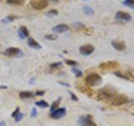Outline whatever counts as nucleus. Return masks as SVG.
I'll return each instance as SVG.
<instances>
[{
  "label": "nucleus",
  "mask_w": 134,
  "mask_h": 126,
  "mask_svg": "<svg viewBox=\"0 0 134 126\" xmlns=\"http://www.w3.org/2000/svg\"><path fill=\"white\" fill-rule=\"evenodd\" d=\"M115 96V90L112 89V88H103V89L99 90L98 94V98L99 99H112Z\"/></svg>",
  "instance_id": "nucleus-1"
},
{
  "label": "nucleus",
  "mask_w": 134,
  "mask_h": 126,
  "mask_svg": "<svg viewBox=\"0 0 134 126\" xmlns=\"http://www.w3.org/2000/svg\"><path fill=\"white\" fill-rule=\"evenodd\" d=\"M129 97L124 94H119V95H115L114 97L112 98V104L115 105V106H121V105H124L129 103Z\"/></svg>",
  "instance_id": "nucleus-2"
},
{
  "label": "nucleus",
  "mask_w": 134,
  "mask_h": 126,
  "mask_svg": "<svg viewBox=\"0 0 134 126\" xmlns=\"http://www.w3.org/2000/svg\"><path fill=\"white\" fill-rule=\"evenodd\" d=\"M100 82H102V77H100L98 74L93 73L86 77V83L88 84L90 86H97L100 84Z\"/></svg>",
  "instance_id": "nucleus-3"
},
{
  "label": "nucleus",
  "mask_w": 134,
  "mask_h": 126,
  "mask_svg": "<svg viewBox=\"0 0 134 126\" xmlns=\"http://www.w3.org/2000/svg\"><path fill=\"white\" fill-rule=\"evenodd\" d=\"M30 5L35 9L41 10V9H45L48 6V0H34V1L30 2Z\"/></svg>",
  "instance_id": "nucleus-4"
},
{
  "label": "nucleus",
  "mask_w": 134,
  "mask_h": 126,
  "mask_svg": "<svg viewBox=\"0 0 134 126\" xmlns=\"http://www.w3.org/2000/svg\"><path fill=\"white\" fill-rule=\"evenodd\" d=\"M115 19L119 20V21H130L132 19V17L127 12H124V11H119L116 12L115 15Z\"/></svg>",
  "instance_id": "nucleus-5"
},
{
  "label": "nucleus",
  "mask_w": 134,
  "mask_h": 126,
  "mask_svg": "<svg viewBox=\"0 0 134 126\" xmlns=\"http://www.w3.org/2000/svg\"><path fill=\"white\" fill-rule=\"evenodd\" d=\"M93 51H94V46H92L90 44L84 45V46H82V47L79 48V53H81L82 55H84V56H88Z\"/></svg>",
  "instance_id": "nucleus-6"
},
{
  "label": "nucleus",
  "mask_w": 134,
  "mask_h": 126,
  "mask_svg": "<svg viewBox=\"0 0 134 126\" xmlns=\"http://www.w3.org/2000/svg\"><path fill=\"white\" fill-rule=\"evenodd\" d=\"M66 114V110L64 107H59L57 108L56 111H54L53 113H50V116L53 117V118L55 119H58V118H62V117H64Z\"/></svg>",
  "instance_id": "nucleus-7"
},
{
  "label": "nucleus",
  "mask_w": 134,
  "mask_h": 126,
  "mask_svg": "<svg viewBox=\"0 0 134 126\" xmlns=\"http://www.w3.org/2000/svg\"><path fill=\"white\" fill-rule=\"evenodd\" d=\"M78 123L81 124V126H90V125H93V123H92V116L91 115L82 116L81 118L78 119Z\"/></svg>",
  "instance_id": "nucleus-8"
},
{
  "label": "nucleus",
  "mask_w": 134,
  "mask_h": 126,
  "mask_svg": "<svg viewBox=\"0 0 134 126\" xmlns=\"http://www.w3.org/2000/svg\"><path fill=\"white\" fill-rule=\"evenodd\" d=\"M5 54L7 56H20V55H23L21 50L18 49V48H14V47H10V48L6 49Z\"/></svg>",
  "instance_id": "nucleus-9"
},
{
  "label": "nucleus",
  "mask_w": 134,
  "mask_h": 126,
  "mask_svg": "<svg viewBox=\"0 0 134 126\" xmlns=\"http://www.w3.org/2000/svg\"><path fill=\"white\" fill-rule=\"evenodd\" d=\"M69 29V27L67 26V25L65 24H60V25H57L56 27L53 28L54 32H57V33H62V32H66L67 30Z\"/></svg>",
  "instance_id": "nucleus-10"
},
{
  "label": "nucleus",
  "mask_w": 134,
  "mask_h": 126,
  "mask_svg": "<svg viewBox=\"0 0 134 126\" xmlns=\"http://www.w3.org/2000/svg\"><path fill=\"white\" fill-rule=\"evenodd\" d=\"M112 46L116 50H119V51H123V50L125 49V47H126L123 41H120V40H113L112 41Z\"/></svg>",
  "instance_id": "nucleus-11"
},
{
  "label": "nucleus",
  "mask_w": 134,
  "mask_h": 126,
  "mask_svg": "<svg viewBox=\"0 0 134 126\" xmlns=\"http://www.w3.org/2000/svg\"><path fill=\"white\" fill-rule=\"evenodd\" d=\"M18 35H19V37H20L21 39L27 38V37L29 36V31H28V29H27L26 27H20L19 31H18Z\"/></svg>",
  "instance_id": "nucleus-12"
},
{
  "label": "nucleus",
  "mask_w": 134,
  "mask_h": 126,
  "mask_svg": "<svg viewBox=\"0 0 134 126\" xmlns=\"http://www.w3.org/2000/svg\"><path fill=\"white\" fill-rule=\"evenodd\" d=\"M28 45L30 46V47H32V48H36V49H40L41 48V46L32 38H28Z\"/></svg>",
  "instance_id": "nucleus-13"
},
{
  "label": "nucleus",
  "mask_w": 134,
  "mask_h": 126,
  "mask_svg": "<svg viewBox=\"0 0 134 126\" xmlns=\"http://www.w3.org/2000/svg\"><path fill=\"white\" fill-rule=\"evenodd\" d=\"M19 96H20V98H23V99H27V98L32 97V93L31 91H28V90H25V91H21V93L19 94Z\"/></svg>",
  "instance_id": "nucleus-14"
},
{
  "label": "nucleus",
  "mask_w": 134,
  "mask_h": 126,
  "mask_svg": "<svg viewBox=\"0 0 134 126\" xmlns=\"http://www.w3.org/2000/svg\"><path fill=\"white\" fill-rule=\"evenodd\" d=\"M59 104H60V98H58L57 100H55L53 104H52V106H50V113H53L54 111H56L58 106H59Z\"/></svg>",
  "instance_id": "nucleus-15"
},
{
  "label": "nucleus",
  "mask_w": 134,
  "mask_h": 126,
  "mask_svg": "<svg viewBox=\"0 0 134 126\" xmlns=\"http://www.w3.org/2000/svg\"><path fill=\"white\" fill-rule=\"evenodd\" d=\"M36 106H38L40 108H47L48 104L46 102H44V100H38V102H36Z\"/></svg>",
  "instance_id": "nucleus-16"
},
{
  "label": "nucleus",
  "mask_w": 134,
  "mask_h": 126,
  "mask_svg": "<svg viewBox=\"0 0 134 126\" xmlns=\"http://www.w3.org/2000/svg\"><path fill=\"white\" fill-rule=\"evenodd\" d=\"M124 6L126 7H130V8H133L134 9V0H125V1L123 2Z\"/></svg>",
  "instance_id": "nucleus-17"
},
{
  "label": "nucleus",
  "mask_w": 134,
  "mask_h": 126,
  "mask_svg": "<svg viewBox=\"0 0 134 126\" xmlns=\"http://www.w3.org/2000/svg\"><path fill=\"white\" fill-rule=\"evenodd\" d=\"M23 2V0H7V3L9 5H21Z\"/></svg>",
  "instance_id": "nucleus-18"
},
{
  "label": "nucleus",
  "mask_w": 134,
  "mask_h": 126,
  "mask_svg": "<svg viewBox=\"0 0 134 126\" xmlns=\"http://www.w3.org/2000/svg\"><path fill=\"white\" fill-rule=\"evenodd\" d=\"M65 62L67 65H70V66H77V61L75 60H70V59H66Z\"/></svg>",
  "instance_id": "nucleus-19"
},
{
  "label": "nucleus",
  "mask_w": 134,
  "mask_h": 126,
  "mask_svg": "<svg viewBox=\"0 0 134 126\" xmlns=\"http://www.w3.org/2000/svg\"><path fill=\"white\" fill-rule=\"evenodd\" d=\"M59 67H62V64L60 62H53L52 65H50V68H59Z\"/></svg>",
  "instance_id": "nucleus-20"
},
{
  "label": "nucleus",
  "mask_w": 134,
  "mask_h": 126,
  "mask_svg": "<svg viewBox=\"0 0 134 126\" xmlns=\"http://www.w3.org/2000/svg\"><path fill=\"white\" fill-rule=\"evenodd\" d=\"M46 15H47V16H56V15H58V11L55 10V9H54V10H49Z\"/></svg>",
  "instance_id": "nucleus-21"
},
{
  "label": "nucleus",
  "mask_w": 134,
  "mask_h": 126,
  "mask_svg": "<svg viewBox=\"0 0 134 126\" xmlns=\"http://www.w3.org/2000/svg\"><path fill=\"white\" fill-rule=\"evenodd\" d=\"M45 38H46V39H48V40H56L57 37H56V36H54V35H46Z\"/></svg>",
  "instance_id": "nucleus-22"
},
{
  "label": "nucleus",
  "mask_w": 134,
  "mask_h": 126,
  "mask_svg": "<svg viewBox=\"0 0 134 126\" xmlns=\"http://www.w3.org/2000/svg\"><path fill=\"white\" fill-rule=\"evenodd\" d=\"M15 20V17H12V16H9V17H7V18L3 20L2 22H9V21H14Z\"/></svg>",
  "instance_id": "nucleus-23"
},
{
  "label": "nucleus",
  "mask_w": 134,
  "mask_h": 126,
  "mask_svg": "<svg viewBox=\"0 0 134 126\" xmlns=\"http://www.w3.org/2000/svg\"><path fill=\"white\" fill-rule=\"evenodd\" d=\"M24 118V114H23V113H19V114L18 115H17V117H16V122H20V121H21Z\"/></svg>",
  "instance_id": "nucleus-24"
},
{
  "label": "nucleus",
  "mask_w": 134,
  "mask_h": 126,
  "mask_svg": "<svg viewBox=\"0 0 134 126\" xmlns=\"http://www.w3.org/2000/svg\"><path fill=\"white\" fill-rule=\"evenodd\" d=\"M115 75H116V76H119V77H121V78H124V79H127V78H129L127 76H125V75L121 74L120 71H115Z\"/></svg>",
  "instance_id": "nucleus-25"
},
{
  "label": "nucleus",
  "mask_w": 134,
  "mask_h": 126,
  "mask_svg": "<svg viewBox=\"0 0 134 126\" xmlns=\"http://www.w3.org/2000/svg\"><path fill=\"white\" fill-rule=\"evenodd\" d=\"M73 73H74L75 75H76V76H82V75H83L81 70H78V69H75V68L73 69Z\"/></svg>",
  "instance_id": "nucleus-26"
},
{
  "label": "nucleus",
  "mask_w": 134,
  "mask_h": 126,
  "mask_svg": "<svg viewBox=\"0 0 134 126\" xmlns=\"http://www.w3.org/2000/svg\"><path fill=\"white\" fill-rule=\"evenodd\" d=\"M84 10H85V12H87L88 15H92V14H93V10H92L90 7H85V8H84Z\"/></svg>",
  "instance_id": "nucleus-27"
},
{
  "label": "nucleus",
  "mask_w": 134,
  "mask_h": 126,
  "mask_svg": "<svg viewBox=\"0 0 134 126\" xmlns=\"http://www.w3.org/2000/svg\"><path fill=\"white\" fill-rule=\"evenodd\" d=\"M19 114V108H16V111L14 112V113H12V117H14V118H16V117H17V115H18Z\"/></svg>",
  "instance_id": "nucleus-28"
},
{
  "label": "nucleus",
  "mask_w": 134,
  "mask_h": 126,
  "mask_svg": "<svg viewBox=\"0 0 134 126\" xmlns=\"http://www.w3.org/2000/svg\"><path fill=\"white\" fill-rule=\"evenodd\" d=\"M37 115V110L36 108H32V112H31V117H35Z\"/></svg>",
  "instance_id": "nucleus-29"
},
{
  "label": "nucleus",
  "mask_w": 134,
  "mask_h": 126,
  "mask_svg": "<svg viewBox=\"0 0 134 126\" xmlns=\"http://www.w3.org/2000/svg\"><path fill=\"white\" fill-rule=\"evenodd\" d=\"M44 94H45V91H44V90H41V91H40V90L36 91V95H37V96H43Z\"/></svg>",
  "instance_id": "nucleus-30"
},
{
  "label": "nucleus",
  "mask_w": 134,
  "mask_h": 126,
  "mask_svg": "<svg viewBox=\"0 0 134 126\" xmlns=\"http://www.w3.org/2000/svg\"><path fill=\"white\" fill-rule=\"evenodd\" d=\"M70 97H72V98H73V100H76V102H77V100H78V98H77V96H75V94H73V93H70Z\"/></svg>",
  "instance_id": "nucleus-31"
},
{
  "label": "nucleus",
  "mask_w": 134,
  "mask_h": 126,
  "mask_svg": "<svg viewBox=\"0 0 134 126\" xmlns=\"http://www.w3.org/2000/svg\"><path fill=\"white\" fill-rule=\"evenodd\" d=\"M0 126H6V123L5 122H0Z\"/></svg>",
  "instance_id": "nucleus-32"
}]
</instances>
